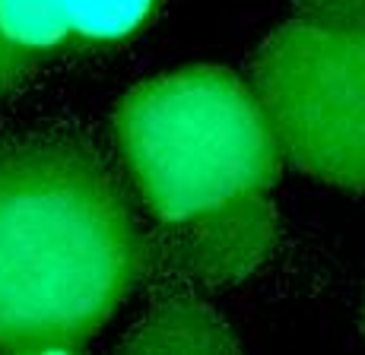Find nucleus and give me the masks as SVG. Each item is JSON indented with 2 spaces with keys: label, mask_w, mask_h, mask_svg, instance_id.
<instances>
[{
  "label": "nucleus",
  "mask_w": 365,
  "mask_h": 355,
  "mask_svg": "<svg viewBox=\"0 0 365 355\" xmlns=\"http://www.w3.org/2000/svg\"><path fill=\"white\" fill-rule=\"evenodd\" d=\"M150 270V235L99 152L0 146V352L83 349Z\"/></svg>",
  "instance_id": "obj_1"
},
{
  "label": "nucleus",
  "mask_w": 365,
  "mask_h": 355,
  "mask_svg": "<svg viewBox=\"0 0 365 355\" xmlns=\"http://www.w3.org/2000/svg\"><path fill=\"white\" fill-rule=\"evenodd\" d=\"M115 140L159 222L267 194L283 165L255 92L222 67H185L133 86L115 111Z\"/></svg>",
  "instance_id": "obj_2"
},
{
  "label": "nucleus",
  "mask_w": 365,
  "mask_h": 355,
  "mask_svg": "<svg viewBox=\"0 0 365 355\" xmlns=\"http://www.w3.org/2000/svg\"><path fill=\"white\" fill-rule=\"evenodd\" d=\"M277 149L305 175L365 191V32L292 19L251 60Z\"/></svg>",
  "instance_id": "obj_3"
},
{
  "label": "nucleus",
  "mask_w": 365,
  "mask_h": 355,
  "mask_svg": "<svg viewBox=\"0 0 365 355\" xmlns=\"http://www.w3.org/2000/svg\"><path fill=\"white\" fill-rule=\"evenodd\" d=\"M159 0H0V99L67 54L124 45Z\"/></svg>",
  "instance_id": "obj_4"
},
{
  "label": "nucleus",
  "mask_w": 365,
  "mask_h": 355,
  "mask_svg": "<svg viewBox=\"0 0 365 355\" xmlns=\"http://www.w3.org/2000/svg\"><path fill=\"white\" fill-rule=\"evenodd\" d=\"M277 213L264 194L210 206L178 222H163L153 245V263L181 282L232 285L270 257Z\"/></svg>",
  "instance_id": "obj_5"
},
{
  "label": "nucleus",
  "mask_w": 365,
  "mask_h": 355,
  "mask_svg": "<svg viewBox=\"0 0 365 355\" xmlns=\"http://www.w3.org/2000/svg\"><path fill=\"white\" fill-rule=\"evenodd\" d=\"M124 352H238L229 324L185 289L163 292L121 343Z\"/></svg>",
  "instance_id": "obj_6"
},
{
  "label": "nucleus",
  "mask_w": 365,
  "mask_h": 355,
  "mask_svg": "<svg viewBox=\"0 0 365 355\" xmlns=\"http://www.w3.org/2000/svg\"><path fill=\"white\" fill-rule=\"evenodd\" d=\"M299 16L365 32V0H296Z\"/></svg>",
  "instance_id": "obj_7"
},
{
  "label": "nucleus",
  "mask_w": 365,
  "mask_h": 355,
  "mask_svg": "<svg viewBox=\"0 0 365 355\" xmlns=\"http://www.w3.org/2000/svg\"><path fill=\"white\" fill-rule=\"evenodd\" d=\"M359 320H362V333H365V295H362V311H359Z\"/></svg>",
  "instance_id": "obj_8"
}]
</instances>
